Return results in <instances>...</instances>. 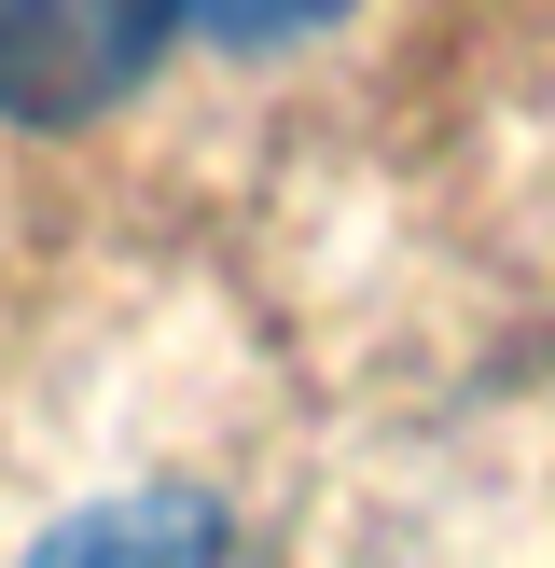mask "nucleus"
I'll list each match as a JSON object with an SVG mask.
<instances>
[{"instance_id": "obj_3", "label": "nucleus", "mask_w": 555, "mask_h": 568, "mask_svg": "<svg viewBox=\"0 0 555 568\" xmlns=\"http://www.w3.org/2000/svg\"><path fill=\"white\" fill-rule=\"evenodd\" d=\"M347 0H181V28H209V42L264 55V42H305V28H333Z\"/></svg>"}, {"instance_id": "obj_1", "label": "nucleus", "mask_w": 555, "mask_h": 568, "mask_svg": "<svg viewBox=\"0 0 555 568\" xmlns=\"http://www.w3.org/2000/svg\"><path fill=\"white\" fill-rule=\"evenodd\" d=\"M181 0H0V125H98L139 98Z\"/></svg>"}, {"instance_id": "obj_2", "label": "nucleus", "mask_w": 555, "mask_h": 568, "mask_svg": "<svg viewBox=\"0 0 555 568\" xmlns=\"http://www.w3.org/2000/svg\"><path fill=\"white\" fill-rule=\"evenodd\" d=\"M42 568H222V514L209 499H98L42 541Z\"/></svg>"}]
</instances>
